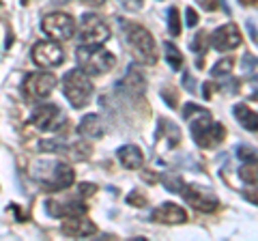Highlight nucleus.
<instances>
[{"instance_id":"obj_27","label":"nucleus","mask_w":258,"mask_h":241,"mask_svg":"<svg viewBox=\"0 0 258 241\" xmlns=\"http://www.w3.org/2000/svg\"><path fill=\"white\" fill-rule=\"evenodd\" d=\"M205 47H207V35H205V33H200L196 39H194V52L205 54V52H207Z\"/></svg>"},{"instance_id":"obj_5","label":"nucleus","mask_w":258,"mask_h":241,"mask_svg":"<svg viewBox=\"0 0 258 241\" xmlns=\"http://www.w3.org/2000/svg\"><path fill=\"white\" fill-rule=\"evenodd\" d=\"M78 37H80V45H101L110 39V28L99 15L86 13L82 15V22H80Z\"/></svg>"},{"instance_id":"obj_24","label":"nucleus","mask_w":258,"mask_h":241,"mask_svg":"<svg viewBox=\"0 0 258 241\" xmlns=\"http://www.w3.org/2000/svg\"><path fill=\"white\" fill-rule=\"evenodd\" d=\"M237 157L241 159V162H258V149L249 147V144H239Z\"/></svg>"},{"instance_id":"obj_12","label":"nucleus","mask_w":258,"mask_h":241,"mask_svg":"<svg viewBox=\"0 0 258 241\" xmlns=\"http://www.w3.org/2000/svg\"><path fill=\"white\" fill-rule=\"evenodd\" d=\"M52 168H54V170L50 174V179L41 181L43 183V190H47V192H58V190H67V188L74 186L76 172H74V168H71L69 164L58 162V164H54Z\"/></svg>"},{"instance_id":"obj_13","label":"nucleus","mask_w":258,"mask_h":241,"mask_svg":"<svg viewBox=\"0 0 258 241\" xmlns=\"http://www.w3.org/2000/svg\"><path fill=\"white\" fill-rule=\"evenodd\" d=\"M45 211L50 218H80L86 215V205H82L80 200H67V203H56V200H47L45 203Z\"/></svg>"},{"instance_id":"obj_17","label":"nucleus","mask_w":258,"mask_h":241,"mask_svg":"<svg viewBox=\"0 0 258 241\" xmlns=\"http://www.w3.org/2000/svg\"><path fill=\"white\" fill-rule=\"evenodd\" d=\"M116 157L125 168H129V170H138V168L144 164V155L136 144H123V147L116 151Z\"/></svg>"},{"instance_id":"obj_2","label":"nucleus","mask_w":258,"mask_h":241,"mask_svg":"<svg viewBox=\"0 0 258 241\" xmlns=\"http://www.w3.org/2000/svg\"><path fill=\"white\" fill-rule=\"evenodd\" d=\"M189 127H191L194 142H196L198 147H203V149L217 147V144L224 140V136H226L224 125L215 123V120L211 118V112L203 110V108L196 110V116L191 118V125Z\"/></svg>"},{"instance_id":"obj_31","label":"nucleus","mask_w":258,"mask_h":241,"mask_svg":"<svg viewBox=\"0 0 258 241\" xmlns=\"http://www.w3.org/2000/svg\"><path fill=\"white\" fill-rule=\"evenodd\" d=\"M127 200H129V203H134L136 207H144V205H147V200H144V198L138 194V192H134V194H129V196H127Z\"/></svg>"},{"instance_id":"obj_30","label":"nucleus","mask_w":258,"mask_h":241,"mask_svg":"<svg viewBox=\"0 0 258 241\" xmlns=\"http://www.w3.org/2000/svg\"><path fill=\"white\" fill-rule=\"evenodd\" d=\"M185 22H187V26H189V28H194V26H196V24H198V13L194 11L191 7H189L187 11H185Z\"/></svg>"},{"instance_id":"obj_11","label":"nucleus","mask_w":258,"mask_h":241,"mask_svg":"<svg viewBox=\"0 0 258 241\" xmlns=\"http://www.w3.org/2000/svg\"><path fill=\"white\" fill-rule=\"evenodd\" d=\"M181 194L194 209H198V211H203V213H211V211L217 209V198L211 194V192H207V190L198 188V186L183 188Z\"/></svg>"},{"instance_id":"obj_4","label":"nucleus","mask_w":258,"mask_h":241,"mask_svg":"<svg viewBox=\"0 0 258 241\" xmlns=\"http://www.w3.org/2000/svg\"><path fill=\"white\" fill-rule=\"evenodd\" d=\"M62 93L74 108H84L93 97V84L82 69H71L62 76Z\"/></svg>"},{"instance_id":"obj_9","label":"nucleus","mask_w":258,"mask_h":241,"mask_svg":"<svg viewBox=\"0 0 258 241\" xmlns=\"http://www.w3.org/2000/svg\"><path fill=\"white\" fill-rule=\"evenodd\" d=\"M32 61L39 67H58L64 61V52L62 47L56 41H39L35 47H32Z\"/></svg>"},{"instance_id":"obj_23","label":"nucleus","mask_w":258,"mask_h":241,"mask_svg":"<svg viewBox=\"0 0 258 241\" xmlns=\"http://www.w3.org/2000/svg\"><path fill=\"white\" fill-rule=\"evenodd\" d=\"M232 58H222V61H217L215 65H213V69H211V76L213 78H224V76H228L230 71H232Z\"/></svg>"},{"instance_id":"obj_25","label":"nucleus","mask_w":258,"mask_h":241,"mask_svg":"<svg viewBox=\"0 0 258 241\" xmlns=\"http://www.w3.org/2000/svg\"><path fill=\"white\" fill-rule=\"evenodd\" d=\"M41 149H43V151H62V149H64V140H62V138L43 140V142H41Z\"/></svg>"},{"instance_id":"obj_36","label":"nucleus","mask_w":258,"mask_h":241,"mask_svg":"<svg viewBox=\"0 0 258 241\" xmlns=\"http://www.w3.org/2000/svg\"><path fill=\"white\" fill-rule=\"evenodd\" d=\"M80 3H84V5H88V7H101L106 0H80Z\"/></svg>"},{"instance_id":"obj_35","label":"nucleus","mask_w":258,"mask_h":241,"mask_svg":"<svg viewBox=\"0 0 258 241\" xmlns=\"http://www.w3.org/2000/svg\"><path fill=\"white\" fill-rule=\"evenodd\" d=\"M200 3V7H203V9H207V11H213L215 9V0H198Z\"/></svg>"},{"instance_id":"obj_32","label":"nucleus","mask_w":258,"mask_h":241,"mask_svg":"<svg viewBox=\"0 0 258 241\" xmlns=\"http://www.w3.org/2000/svg\"><path fill=\"white\" fill-rule=\"evenodd\" d=\"M245 200H249V203H254V205H258V188L256 190H249V192H245Z\"/></svg>"},{"instance_id":"obj_34","label":"nucleus","mask_w":258,"mask_h":241,"mask_svg":"<svg viewBox=\"0 0 258 241\" xmlns=\"http://www.w3.org/2000/svg\"><path fill=\"white\" fill-rule=\"evenodd\" d=\"M183 80H185V88H187V91L189 93H194V91H196V86H194V82H191V78H189V74H187V71H185V74H183Z\"/></svg>"},{"instance_id":"obj_10","label":"nucleus","mask_w":258,"mask_h":241,"mask_svg":"<svg viewBox=\"0 0 258 241\" xmlns=\"http://www.w3.org/2000/svg\"><path fill=\"white\" fill-rule=\"evenodd\" d=\"M209 41L215 47L217 52H230L235 47L241 45V33H239V26L237 24H224V26L215 28Z\"/></svg>"},{"instance_id":"obj_7","label":"nucleus","mask_w":258,"mask_h":241,"mask_svg":"<svg viewBox=\"0 0 258 241\" xmlns=\"http://www.w3.org/2000/svg\"><path fill=\"white\" fill-rule=\"evenodd\" d=\"M41 30L52 41H67L76 35V22L67 13H47L41 22Z\"/></svg>"},{"instance_id":"obj_3","label":"nucleus","mask_w":258,"mask_h":241,"mask_svg":"<svg viewBox=\"0 0 258 241\" xmlns=\"http://www.w3.org/2000/svg\"><path fill=\"white\" fill-rule=\"evenodd\" d=\"M78 67L84 71L86 76H103L114 67L116 58L101 45H80L76 50Z\"/></svg>"},{"instance_id":"obj_14","label":"nucleus","mask_w":258,"mask_h":241,"mask_svg":"<svg viewBox=\"0 0 258 241\" xmlns=\"http://www.w3.org/2000/svg\"><path fill=\"white\" fill-rule=\"evenodd\" d=\"M151 220L157 224H183V222H187V213L176 203H164L157 209H153Z\"/></svg>"},{"instance_id":"obj_1","label":"nucleus","mask_w":258,"mask_h":241,"mask_svg":"<svg viewBox=\"0 0 258 241\" xmlns=\"http://www.w3.org/2000/svg\"><path fill=\"white\" fill-rule=\"evenodd\" d=\"M127 43L132 47V54L138 58L142 65H155L157 63V45L155 39L144 26L134 22H123Z\"/></svg>"},{"instance_id":"obj_18","label":"nucleus","mask_w":258,"mask_h":241,"mask_svg":"<svg viewBox=\"0 0 258 241\" xmlns=\"http://www.w3.org/2000/svg\"><path fill=\"white\" fill-rule=\"evenodd\" d=\"M78 134L82 138H101L103 136V123L97 114H86L78 123Z\"/></svg>"},{"instance_id":"obj_20","label":"nucleus","mask_w":258,"mask_h":241,"mask_svg":"<svg viewBox=\"0 0 258 241\" xmlns=\"http://www.w3.org/2000/svg\"><path fill=\"white\" fill-rule=\"evenodd\" d=\"M164 56H166L168 67H170L172 71H181L183 69V56H181L179 50H176L174 43H170V41L164 43Z\"/></svg>"},{"instance_id":"obj_8","label":"nucleus","mask_w":258,"mask_h":241,"mask_svg":"<svg viewBox=\"0 0 258 241\" xmlns=\"http://www.w3.org/2000/svg\"><path fill=\"white\" fill-rule=\"evenodd\" d=\"M56 84H58L56 76L47 74V71H35V74L26 76V80H24V93L32 101H43L52 95Z\"/></svg>"},{"instance_id":"obj_19","label":"nucleus","mask_w":258,"mask_h":241,"mask_svg":"<svg viewBox=\"0 0 258 241\" xmlns=\"http://www.w3.org/2000/svg\"><path fill=\"white\" fill-rule=\"evenodd\" d=\"M232 112H235L239 125L243 127V130H247V132H258V114H256V112H252L247 106H243V103H237V106L232 108Z\"/></svg>"},{"instance_id":"obj_29","label":"nucleus","mask_w":258,"mask_h":241,"mask_svg":"<svg viewBox=\"0 0 258 241\" xmlns=\"http://www.w3.org/2000/svg\"><path fill=\"white\" fill-rule=\"evenodd\" d=\"M120 5H123L125 9H129V11H138V9H142L144 0H120Z\"/></svg>"},{"instance_id":"obj_6","label":"nucleus","mask_w":258,"mask_h":241,"mask_svg":"<svg viewBox=\"0 0 258 241\" xmlns=\"http://www.w3.org/2000/svg\"><path fill=\"white\" fill-rule=\"evenodd\" d=\"M64 120H67L64 112L54 103H39L30 114V123L39 132H58L64 125Z\"/></svg>"},{"instance_id":"obj_28","label":"nucleus","mask_w":258,"mask_h":241,"mask_svg":"<svg viewBox=\"0 0 258 241\" xmlns=\"http://www.w3.org/2000/svg\"><path fill=\"white\" fill-rule=\"evenodd\" d=\"M95 186L93 183H82V186H78V194L82 196V198H86V196H91V194H95Z\"/></svg>"},{"instance_id":"obj_21","label":"nucleus","mask_w":258,"mask_h":241,"mask_svg":"<svg viewBox=\"0 0 258 241\" xmlns=\"http://www.w3.org/2000/svg\"><path fill=\"white\" fill-rule=\"evenodd\" d=\"M239 176L247 186H258V162H245L239 168Z\"/></svg>"},{"instance_id":"obj_26","label":"nucleus","mask_w":258,"mask_h":241,"mask_svg":"<svg viewBox=\"0 0 258 241\" xmlns=\"http://www.w3.org/2000/svg\"><path fill=\"white\" fill-rule=\"evenodd\" d=\"M164 183H166V188L170 190V192H179V194H181V190H183V181H181V179H172V176H166Z\"/></svg>"},{"instance_id":"obj_22","label":"nucleus","mask_w":258,"mask_h":241,"mask_svg":"<svg viewBox=\"0 0 258 241\" xmlns=\"http://www.w3.org/2000/svg\"><path fill=\"white\" fill-rule=\"evenodd\" d=\"M166 24H168V33H170L172 37H179L181 35V15H179V11H176L174 7L168 9Z\"/></svg>"},{"instance_id":"obj_15","label":"nucleus","mask_w":258,"mask_h":241,"mask_svg":"<svg viewBox=\"0 0 258 241\" xmlns=\"http://www.w3.org/2000/svg\"><path fill=\"white\" fill-rule=\"evenodd\" d=\"M60 232L64 237H91L97 232V226L91 220H86L84 215H80V218H67L64 220L62 226H60Z\"/></svg>"},{"instance_id":"obj_33","label":"nucleus","mask_w":258,"mask_h":241,"mask_svg":"<svg viewBox=\"0 0 258 241\" xmlns=\"http://www.w3.org/2000/svg\"><path fill=\"white\" fill-rule=\"evenodd\" d=\"M161 97L166 99V103H168V106H170V108H176V99H174V95H172V93L161 91Z\"/></svg>"},{"instance_id":"obj_16","label":"nucleus","mask_w":258,"mask_h":241,"mask_svg":"<svg viewBox=\"0 0 258 241\" xmlns=\"http://www.w3.org/2000/svg\"><path fill=\"white\" fill-rule=\"evenodd\" d=\"M118 91H125L129 97H142L144 95V76L140 69L132 67L127 71L125 80H120L118 82Z\"/></svg>"}]
</instances>
